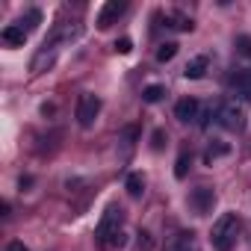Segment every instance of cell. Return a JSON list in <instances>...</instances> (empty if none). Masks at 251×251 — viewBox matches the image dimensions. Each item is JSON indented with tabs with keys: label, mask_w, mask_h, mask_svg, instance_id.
Instances as JSON below:
<instances>
[{
	"label": "cell",
	"mask_w": 251,
	"mask_h": 251,
	"mask_svg": "<svg viewBox=\"0 0 251 251\" xmlns=\"http://www.w3.org/2000/svg\"><path fill=\"white\" fill-rule=\"evenodd\" d=\"M239 216L236 213H222L216 222H213V230H210V242L216 251H230L236 245V236H239Z\"/></svg>",
	"instance_id": "1"
},
{
	"label": "cell",
	"mask_w": 251,
	"mask_h": 251,
	"mask_svg": "<svg viewBox=\"0 0 251 251\" xmlns=\"http://www.w3.org/2000/svg\"><path fill=\"white\" fill-rule=\"evenodd\" d=\"M95 242L100 248H118L124 245V233H121V210L118 207H106L98 230H95Z\"/></svg>",
	"instance_id": "2"
},
{
	"label": "cell",
	"mask_w": 251,
	"mask_h": 251,
	"mask_svg": "<svg viewBox=\"0 0 251 251\" xmlns=\"http://www.w3.org/2000/svg\"><path fill=\"white\" fill-rule=\"evenodd\" d=\"M216 118H219V124H222L225 130H233V133L245 127V109L239 106V100H225L219 106Z\"/></svg>",
	"instance_id": "3"
},
{
	"label": "cell",
	"mask_w": 251,
	"mask_h": 251,
	"mask_svg": "<svg viewBox=\"0 0 251 251\" xmlns=\"http://www.w3.org/2000/svg\"><path fill=\"white\" fill-rule=\"evenodd\" d=\"M77 121H80V127H95V121H98V115H100V98L98 95H92V92H86V95H80V100H77Z\"/></svg>",
	"instance_id": "4"
},
{
	"label": "cell",
	"mask_w": 251,
	"mask_h": 251,
	"mask_svg": "<svg viewBox=\"0 0 251 251\" xmlns=\"http://www.w3.org/2000/svg\"><path fill=\"white\" fill-rule=\"evenodd\" d=\"M227 89H230L233 100L251 103V71H236V74H230V80H227Z\"/></svg>",
	"instance_id": "5"
},
{
	"label": "cell",
	"mask_w": 251,
	"mask_h": 251,
	"mask_svg": "<svg viewBox=\"0 0 251 251\" xmlns=\"http://www.w3.org/2000/svg\"><path fill=\"white\" fill-rule=\"evenodd\" d=\"M124 9H127V3H124V0H106V3L100 6V12H98V27L100 30H109L115 21H118V15L124 12Z\"/></svg>",
	"instance_id": "6"
},
{
	"label": "cell",
	"mask_w": 251,
	"mask_h": 251,
	"mask_svg": "<svg viewBox=\"0 0 251 251\" xmlns=\"http://www.w3.org/2000/svg\"><path fill=\"white\" fill-rule=\"evenodd\" d=\"M56 53H59V45H53V42H45V45H42V50L33 56V62H30V71H33V74H42V71H48V68L56 62Z\"/></svg>",
	"instance_id": "7"
},
{
	"label": "cell",
	"mask_w": 251,
	"mask_h": 251,
	"mask_svg": "<svg viewBox=\"0 0 251 251\" xmlns=\"http://www.w3.org/2000/svg\"><path fill=\"white\" fill-rule=\"evenodd\" d=\"M189 204H192V210H195L198 216H207V213L213 210V204H216V192H213L210 186H198V189H192Z\"/></svg>",
	"instance_id": "8"
},
{
	"label": "cell",
	"mask_w": 251,
	"mask_h": 251,
	"mask_svg": "<svg viewBox=\"0 0 251 251\" xmlns=\"http://www.w3.org/2000/svg\"><path fill=\"white\" fill-rule=\"evenodd\" d=\"M198 112H201V103H198L195 98H180V100L175 103V118H177V121H183V124L195 121V118H198Z\"/></svg>",
	"instance_id": "9"
},
{
	"label": "cell",
	"mask_w": 251,
	"mask_h": 251,
	"mask_svg": "<svg viewBox=\"0 0 251 251\" xmlns=\"http://www.w3.org/2000/svg\"><path fill=\"white\" fill-rule=\"evenodd\" d=\"M0 39H3L6 48H24V42H27V27H21V24H9V27H3Z\"/></svg>",
	"instance_id": "10"
},
{
	"label": "cell",
	"mask_w": 251,
	"mask_h": 251,
	"mask_svg": "<svg viewBox=\"0 0 251 251\" xmlns=\"http://www.w3.org/2000/svg\"><path fill=\"white\" fill-rule=\"evenodd\" d=\"M166 251H201V245H198V236H195L192 230H183V233H177V236L169 242Z\"/></svg>",
	"instance_id": "11"
},
{
	"label": "cell",
	"mask_w": 251,
	"mask_h": 251,
	"mask_svg": "<svg viewBox=\"0 0 251 251\" xmlns=\"http://www.w3.org/2000/svg\"><path fill=\"white\" fill-rule=\"evenodd\" d=\"M207 65H210V59H207V56H195V59H189V62H186L183 77H186V80H201V77H204V71H207Z\"/></svg>",
	"instance_id": "12"
},
{
	"label": "cell",
	"mask_w": 251,
	"mask_h": 251,
	"mask_svg": "<svg viewBox=\"0 0 251 251\" xmlns=\"http://www.w3.org/2000/svg\"><path fill=\"white\" fill-rule=\"evenodd\" d=\"M163 27H172V30H183V33H189L195 24H192V18H186V15H180V12H166L163 15Z\"/></svg>",
	"instance_id": "13"
},
{
	"label": "cell",
	"mask_w": 251,
	"mask_h": 251,
	"mask_svg": "<svg viewBox=\"0 0 251 251\" xmlns=\"http://www.w3.org/2000/svg\"><path fill=\"white\" fill-rule=\"evenodd\" d=\"M124 186H127V195L130 198H139L145 192V177L139 172H133V175H127V183H124Z\"/></svg>",
	"instance_id": "14"
},
{
	"label": "cell",
	"mask_w": 251,
	"mask_h": 251,
	"mask_svg": "<svg viewBox=\"0 0 251 251\" xmlns=\"http://www.w3.org/2000/svg\"><path fill=\"white\" fill-rule=\"evenodd\" d=\"M163 95H166V89L160 83H151V86L142 89V100L145 103H157V100H163Z\"/></svg>",
	"instance_id": "15"
},
{
	"label": "cell",
	"mask_w": 251,
	"mask_h": 251,
	"mask_svg": "<svg viewBox=\"0 0 251 251\" xmlns=\"http://www.w3.org/2000/svg\"><path fill=\"white\" fill-rule=\"evenodd\" d=\"M175 53H177V45H175V42H166V45H160L157 59H160V62H172V59H175Z\"/></svg>",
	"instance_id": "16"
},
{
	"label": "cell",
	"mask_w": 251,
	"mask_h": 251,
	"mask_svg": "<svg viewBox=\"0 0 251 251\" xmlns=\"http://www.w3.org/2000/svg\"><path fill=\"white\" fill-rule=\"evenodd\" d=\"M227 151H230V148H227V145H222V142H219V145H210V148H207V154H204V163L210 166L213 160H219V157H225Z\"/></svg>",
	"instance_id": "17"
},
{
	"label": "cell",
	"mask_w": 251,
	"mask_h": 251,
	"mask_svg": "<svg viewBox=\"0 0 251 251\" xmlns=\"http://www.w3.org/2000/svg\"><path fill=\"white\" fill-rule=\"evenodd\" d=\"M186 172H189V154L183 151V154L177 157V166H175V177H177V180H183V177H186Z\"/></svg>",
	"instance_id": "18"
},
{
	"label": "cell",
	"mask_w": 251,
	"mask_h": 251,
	"mask_svg": "<svg viewBox=\"0 0 251 251\" xmlns=\"http://www.w3.org/2000/svg\"><path fill=\"white\" fill-rule=\"evenodd\" d=\"M236 50L251 59V36H239V39H236Z\"/></svg>",
	"instance_id": "19"
},
{
	"label": "cell",
	"mask_w": 251,
	"mask_h": 251,
	"mask_svg": "<svg viewBox=\"0 0 251 251\" xmlns=\"http://www.w3.org/2000/svg\"><path fill=\"white\" fill-rule=\"evenodd\" d=\"M39 21H42V12H39V9H30V12H27V33H30V30H36V27H39Z\"/></svg>",
	"instance_id": "20"
},
{
	"label": "cell",
	"mask_w": 251,
	"mask_h": 251,
	"mask_svg": "<svg viewBox=\"0 0 251 251\" xmlns=\"http://www.w3.org/2000/svg\"><path fill=\"white\" fill-rule=\"evenodd\" d=\"M115 50H118V53H130V50H133V42L124 36V39H118V42H115Z\"/></svg>",
	"instance_id": "21"
},
{
	"label": "cell",
	"mask_w": 251,
	"mask_h": 251,
	"mask_svg": "<svg viewBox=\"0 0 251 251\" xmlns=\"http://www.w3.org/2000/svg\"><path fill=\"white\" fill-rule=\"evenodd\" d=\"M151 139H154V142H151V148H154V151H160V148H163L166 133H163V130H154V136H151Z\"/></svg>",
	"instance_id": "22"
},
{
	"label": "cell",
	"mask_w": 251,
	"mask_h": 251,
	"mask_svg": "<svg viewBox=\"0 0 251 251\" xmlns=\"http://www.w3.org/2000/svg\"><path fill=\"white\" fill-rule=\"evenodd\" d=\"M139 245H142L145 251H151V245H154V242H151V233H145V230H142V233H139Z\"/></svg>",
	"instance_id": "23"
},
{
	"label": "cell",
	"mask_w": 251,
	"mask_h": 251,
	"mask_svg": "<svg viewBox=\"0 0 251 251\" xmlns=\"http://www.w3.org/2000/svg\"><path fill=\"white\" fill-rule=\"evenodd\" d=\"M6 251H30V248H27L24 242H18V239H15V242H9V245H6Z\"/></svg>",
	"instance_id": "24"
}]
</instances>
